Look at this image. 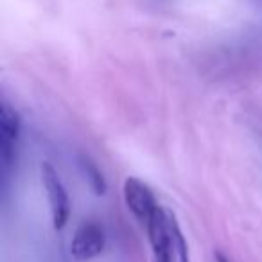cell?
I'll list each match as a JSON object with an SVG mask.
<instances>
[{
	"instance_id": "6da1fadb",
	"label": "cell",
	"mask_w": 262,
	"mask_h": 262,
	"mask_svg": "<svg viewBox=\"0 0 262 262\" xmlns=\"http://www.w3.org/2000/svg\"><path fill=\"white\" fill-rule=\"evenodd\" d=\"M40 176H41V183H43L45 192H47L52 226H54L56 230H63L70 215V200H69V194H67V189L63 187L56 169L52 167L49 162L41 164Z\"/></svg>"
},
{
	"instance_id": "7a4b0ae2",
	"label": "cell",
	"mask_w": 262,
	"mask_h": 262,
	"mask_svg": "<svg viewBox=\"0 0 262 262\" xmlns=\"http://www.w3.org/2000/svg\"><path fill=\"white\" fill-rule=\"evenodd\" d=\"M124 201L131 214L135 215L142 225H147L151 215L158 208L157 200H155L151 189L144 182H140L135 176H127L122 185Z\"/></svg>"
},
{
	"instance_id": "3957f363",
	"label": "cell",
	"mask_w": 262,
	"mask_h": 262,
	"mask_svg": "<svg viewBox=\"0 0 262 262\" xmlns=\"http://www.w3.org/2000/svg\"><path fill=\"white\" fill-rule=\"evenodd\" d=\"M20 140V115L9 102L2 101L0 106V157L8 169L16 157Z\"/></svg>"
},
{
	"instance_id": "277c9868",
	"label": "cell",
	"mask_w": 262,
	"mask_h": 262,
	"mask_svg": "<svg viewBox=\"0 0 262 262\" xmlns=\"http://www.w3.org/2000/svg\"><path fill=\"white\" fill-rule=\"evenodd\" d=\"M104 250V232L97 223H83L76 230L70 243V255L74 260L86 262L101 255Z\"/></svg>"
},
{
	"instance_id": "5b68a950",
	"label": "cell",
	"mask_w": 262,
	"mask_h": 262,
	"mask_svg": "<svg viewBox=\"0 0 262 262\" xmlns=\"http://www.w3.org/2000/svg\"><path fill=\"white\" fill-rule=\"evenodd\" d=\"M147 237H149L151 250H153L155 262H172V241H171V230H169L167 221V210L158 207L155 214L146 225Z\"/></svg>"
},
{
	"instance_id": "8992f818",
	"label": "cell",
	"mask_w": 262,
	"mask_h": 262,
	"mask_svg": "<svg viewBox=\"0 0 262 262\" xmlns=\"http://www.w3.org/2000/svg\"><path fill=\"white\" fill-rule=\"evenodd\" d=\"M167 221H169V230H171V241H172V248H174L176 255H178L180 262H190V255H189V246H187V241L183 237V232L180 228L178 221H176L174 214L171 210H167Z\"/></svg>"
},
{
	"instance_id": "52a82bcc",
	"label": "cell",
	"mask_w": 262,
	"mask_h": 262,
	"mask_svg": "<svg viewBox=\"0 0 262 262\" xmlns=\"http://www.w3.org/2000/svg\"><path fill=\"white\" fill-rule=\"evenodd\" d=\"M83 167H84V171H86V176H88V180H90L92 187H94L95 194H104L106 183H104V178H102L101 171H99L90 160H83Z\"/></svg>"
},
{
	"instance_id": "ba28073f",
	"label": "cell",
	"mask_w": 262,
	"mask_h": 262,
	"mask_svg": "<svg viewBox=\"0 0 262 262\" xmlns=\"http://www.w3.org/2000/svg\"><path fill=\"white\" fill-rule=\"evenodd\" d=\"M214 257H215V262H230L228 258H226L225 255L221 253V251H215V255H214Z\"/></svg>"
}]
</instances>
